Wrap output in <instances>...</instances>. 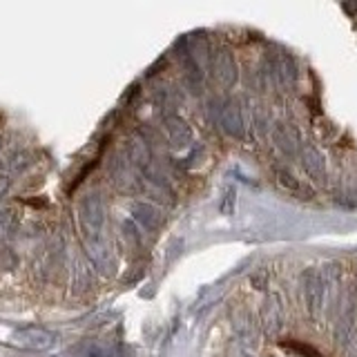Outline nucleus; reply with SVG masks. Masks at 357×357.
Wrapping results in <instances>:
<instances>
[{
  "mask_svg": "<svg viewBox=\"0 0 357 357\" xmlns=\"http://www.w3.org/2000/svg\"><path fill=\"white\" fill-rule=\"evenodd\" d=\"M81 221L83 228L87 230L89 239L100 237V232L105 228L107 221V206L100 195H87L81 204Z\"/></svg>",
  "mask_w": 357,
  "mask_h": 357,
  "instance_id": "f257e3e1",
  "label": "nucleus"
},
{
  "mask_svg": "<svg viewBox=\"0 0 357 357\" xmlns=\"http://www.w3.org/2000/svg\"><path fill=\"white\" fill-rule=\"evenodd\" d=\"M87 357H109V353L105 349H100V346H94V349H89Z\"/></svg>",
  "mask_w": 357,
  "mask_h": 357,
  "instance_id": "6e6552de",
  "label": "nucleus"
},
{
  "mask_svg": "<svg viewBox=\"0 0 357 357\" xmlns=\"http://www.w3.org/2000/svg\"><path fill=\"white\" fill-rule=\"evenodd\" d=\"M14 342L22 349H29V351H50L59 342V335L54 331L45 328V326H25V328H18L14 331Z\"/></svg>",
  "mask_w": 357,
  "mask_h": 357,
  "instance_id": "f03ea898",
  "label": "nucleus"
},
{
  "mask_svg": "<svg viewBox=\"0 0 357 357\" xmlns=\"http://www.w3.org/2000/svg\"><path fill=\"white\" fill-rule=\"evenodd\" d=\"M132 217H134V221H139L145 230L161 226V212L150 204H143V201L132 204Z\"/></svg>",
  "mask_w": 357,
  "mask_h": 357,
  "instance_id": "20e7f679",
  "label": "nucleus"
},
{
  "mask_svg": "<svg viewBox=\"0 0 357 357\" xmlns=\"http://www.w3.org/2000/svg\"><path fill=\"white\" fill-rule=\"evenodd\" d=\"M215 74L221 83L226 85H232L234 78H237V72H234V61L230 52H219L217 59H215Z\"/></svg>",
  "mask_w": 357,
  "mask_h": 357,
  "instance_id": "39448f33",
  "label": "nucleus"
},
{
  "mask_svg": "<svg viewBox=\"0 0 357 357\" xmlns=\"http://www.w3.org/2000/svg\"><path fill=\"white\" fill-rule=\"evenodd\" d=\"M5 190H7V176H5V174H0V197H3Z\"/></svg>",
  "mask_w": 357,
  "mask_h": 357,
  "instance_id": "1a4fd4ad",
  "label": "nucleus"
},
{
  "mask_svg": "<svg viewBox=\"0 0 357 357\" xmlns=\"http://www.w3.org/2000/svg\"><path fill=\"white\" fill-rule=\"evenodd\" d=\"M163 123H165L167 137H170V141L176 145V148H185V145L192 141V130H190V126H188V123L181 116L167 114Z\"/></svg>",
  "mask_w": 357,
  "mask_h": 357,
  "instance_id": "7ed1b4c3",
  "label": "nucleus"
},
{
  "mask_svg": "<svg viewBox=\"0 0 357 357\" xmlns=\"http://www.w3.org/2000/svg\"><path fill=\"white\" fill-rule=\"evenodd\" d=\"M16 230H18V212L11 208L0 210V243L14 237Z\"/></svg>",
  "mask_w": 357,
  "mask_h": 357,
  "instance_id": "423d86ee",
  "label": "nucleus"
},
{
  "mask_svg": "<svg viewBox=\"0 0 357 357\" xmlns=\"http://www.w3.org/2000/svg\"><path fill=\"white\" fill-rule=\"evenodd\" d=\"M223 121H226V128L232 132V134H241V119H239V107L237 105H230L226 109V116H223Z\"/></svg>",
  "mask_w": 357,
  "mask_h": 357,
  "instance_id": "0eeeda50",
  "label": "nucleus"
}]
</instances>
